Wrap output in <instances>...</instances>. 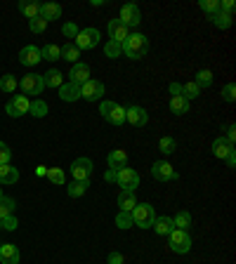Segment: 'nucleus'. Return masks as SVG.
Wrapping results in <instances>:
<instances>
[{"mask_svg":"<svg viewBox=\"0 0 236 264\" xmlns=\"http://www.w3.org/2000/svg\"><path fill=\"white\" fill-rule=\"evenodd\" d=\"M121 52H123L128 59H142L149 52V38L144 33H128L123 43H121Z\"/></svg>","mask_w":236,"mask_h":264,"instance_id":"1","label":"nucleus"},{"mask_svg":"<svg viewBox=\"0 0 236 264\" xmlns=\"http://www.w3.org/2000/svg\"><path fill=\"white\" fill-rule=\"evenodd\" d=\"M130 215H132V224H135V227H139V229L154 227L156 212H154V205H149V203H137Z\"/></svg>","mask_w":236,"mask_h":264,"instance_id":"2","label":"nucleus"},{"mask_svg":"<svg viewBox=\"0 0 236 264\" xmlns=\"http://www.w3.org/2000/svg\"><path fill=\"white\" fill-rule=\"evenodd\" d=\"M71 177H74V182L90 184V179H92V160L85 158V156L76 158L74 165H71Z\"/></svg>","mask_w":236,"mask_h":264,"instance_id":"3","label":"nucleus"},{"mask_svg":"<svg viewBox=\"0 0 236 264\" xmlns=\"http://www.w3.org/2000/svg\"><path fill=\"white\" fill-rule=\"evenodd\" d=\"M19 87H21V94H24V97L31 99V94L36 97V94H40V92L45 90L43 76H40V74H29V76H24V78L19 80Z\"/></svg>","mask_w":236,"mask_h":264,"instance_id":"4","label":"nucleus"},{"mask_svg":"<svg viewBox=\"0 0 236 264\" xmlns=\"http://www.w3.org/2000/svg\"><path fill=\"white\" fill-rule=\"evenodd\" d=\"M168 243H170V250L177 252V255H186L192 250V236H189V231H182V229H175L170 233Z\"/></svg>","mask_w":236,"mask_h":264,"instance_id":"5","label":"nucleus"},{"mask_svg":"<svg viewBox=\"0 0 236 264\" xmlns=\"http://www.w3.org/2000/svg\"><path fill=\"white\" fill-rule=\"evenodd\" d=\"M116 184L121 186L123 191H135L137 186H139V175H137L132 167H121V170L116 172Z\"/></svg>","mask_w":236,"mask_h":264,"instance_id":"6","label":"nucleus"},{"mask_svg":"<svg viewBox=\"0 0 236 264\" xmlns=\"http://www.w3.org/2000/svg\"><path fill=\"white\" fill-rule=\"evenodd\" d=\"M151 177L156 182H173V179H177V170L170 165L168 160H156L151 165Z\"/></svg>","mask_w":236,"mask_h":264,"instance_id":"7","label":"nucleus"},{"mask_svg":"<svg viewBox=\"0 0 236 264\" xmlns=\"http://www.w3.org/2000/svg\"><path fill=\"white\" fill-rule=\"evenodd\" d=\"M121 24L128 26V29H135V26L142 24V12H139V7L135 3H128V5L121 7Z\"/></svg>","mask_w":236,"mask_h":264,"instance_id":"8","label":"nucleus"},{"mask_svg":"<svg viewBox=\"0 0 236 264\" xmlns=\"http://www.w3.org/2000/svg\"><path fill=\"white\" fill-rule=\"evenodd\" d=\"M76 47L78 50H92L100 45V31L97 29H81L76 36Z\"/></svg>","mask_w":236,"mask_h":264,"instance_id":"9","label":"nucleus"},{"mask_svg":"<svg viewBox=\"0 0 236 264\" xmlns=\"http://www.w3.org/2000/svg\"><path fill=\"white\" fill-rule=\"evenodd\" d=\"M29 109H31V99L24 97V94H14V99H10L5 106V111L10 113L12 118H21L29 113Z\"/></svg>","mask_w":236,"mask_h":264,"instance_id":"10","label":"nucleus"},{"mask_svg":"<svg viewBox=\"0 0 236 264\" xmlns=\"http://www.w3.org/2000/svg\"><path fill=\"white\" fill-rule=\"evenodd\" d=\"M125 123H130L132 128H144V125L149 123V113H147L144 106L132 104L125 109Z\"/></svg>","mask_w":236,"mask_h":264,"instance_id":"11","label":"nucleus"},{"mask_svg":"<svg viewBox=\"0 0 236 264\" xmlns=\"http://www.w3.org/2000/svg\"><path fill=\"white\" fill-rule=\"evenodd\" d=\"M102 94H104V83H100V80L90 78L81 85V97L87 102H97V99H102Z\"/></svg>","mask_w":236,"mask_h":264,"instance_id":"12","label":"nucleus"},{"mask_svg":"<svg viewBox=\"0 0 236 264\" xmlns=\"http://www.w3.org/2000/svg\"><path fill=\"white\" fill-rule=\"evenodd\" d=\"M43 62V57H40V47H36V45H26V47H21V52H19V64L21 66H38V64Z\"/></svg>","mask_w":236,"mask_h":264,"instance_id":"13","label":"nucleus"},{"mask_svg":"<svg viewBox=\"0 0 236 264\" xmlns=\"http://www.w3.org/2000/svg\"><path fill=\"white\" fill-rule=\"evenodd\" d=\"M19 259H21V255H19L17 246H12V243L0 246V264H19Z\"/></svg>","mask_w":236,"mask_h":264,"instance_id":"14","label":"nucleus"},{"mask_svg":"<svg viewBox=\"0 0 236 264\" xmlns=\"http://www.w3.org/2000/svg\"><path fill=\"white\" fill-rule=\"evenodd\" d=\"M125 38H128V26L121 24V19H111V21H109V40L123 43Z\"/></svg>","mask_w":236,"mask_h":264,"instance_id":"15","label":"nucleus"},{"mask_svg":"<svg viewBox=\"0 0 236 264\" xmlns=\"http://www.w3.org/2000/svg\"><path fill=\"white\" fill-rule=\"evenodd\" d=\"M106 163H109V170H121V167L128 165V151H123V149H116V151H109V158H106Z\"/></svg>","mask_w":236,"mask_h":264,"instance_id":"16","label":"nucleus"},{"mask_svg":"<svg viewBox=\"0 0 236 264\" xmlns=\"http://www.w3.org/2000/svg\"><path fill=\"white\" fill-rule=\"evenodd\" d=\"M213 154H215V158L227 160L231 154H234V147H231V144L224 139V137H218V139L213 141Z\"/></svg>","mask_w":236,"mask_h":264,"instance_id":"17","label":"nucleus"},{"mask_svg":"<svg viewBox=\"0 0 236 264\" xmlns=\"http://www.w3.org/2000/svg\"><path fill=\"white\" fill-rule=\"evenodd\" d=\"M154 229L158 236H170V233L175 231V222H173V217H168V215H163V217H156L154 220Z\"/></svg>","mask_w":236,"mask_h":264,"instance_id":"18","label":"nucleus"},{"mask_svg":"<svg viewBox=\"0 0 236 264\" xmlns=\"http://www.w3.org/2000/svg\"><path fill=\"white\" fill-rule=\"evenodd\" d=\"M71 83H76V85H83L85 80H90V66L87 64H83V62H78V64H74V68H71Z\"/></svg>","mask_w":236,"mask_h":264,"instance_id":"19","label":"nucleus"},{"mask_svg":"<svg viewBox=\"0 0 236 264\" xmlns=\"http://www.w3.org/2000/svg\"><path fill=\"white\" fill-rule=\"evenodd\" d=\"M59 97L64 99V102H76V99H81V85H76V83H62V87H59Z\"/></svg>","mask_w":236,"mask_h":264,"instance_id":"20","label":"nucleus"},{"mask_svg":"<svg viewBox=\"0 0 236 264\" xmlns=\"http://www.w3.org/2000/svg\"><path fill=\"white\" fill-rule=\"evenodd\" d=\"M59 17H62V5H57V3H45V5H40V19H45L48 24Z\"/></svg>","mask_w":236,"mask_h":264,"instance_id":"21","label":"nucleus"},{"mask_svg":"<svg viewBox=\"0 0 236 264\" xmlns=\"http://www.w3.org/2000/svg\"><path fill=\"white\" fill-rule=\"evenodd\" d=\"M135 205H137L135 191H121L118 194V208H121V212H132Z\"/></svg>","mask_w":236,"mask_h":264,"instance_id":"22","label":"nucleus"},{"mask_svg":"<svg viewBox=\"0 0 236 264\" xmlns=\"http://www.w3.org/2000/svg\"><path fill=\"white\" fill-rule=\"evenodd\" d=\"M19 182V170L14 165H0V184H17Z\"/></svg>","mask_w":236,"mask_h":264,"instance_id":"23","label":"nucleus"},{"mask_svg":"<svg viewBox=\"0 0 236 264\" xmlns=\"http://www.w3.org/2000/svg\"><path fill=\"white\" fill-rule=\"evenodd\" d=\"M170 111L175 116H184V113H189V102L182 94H175V97H170Z\"/></svg>","mask_w":236,"mask_h":264,"instance_id":"24","label":"nucleus"},{"mask_svg":"<svg viewBox=\"0 0 236 264\" xmlns=\"http://www.w3.org/2000/svg\"><path fill=\"white\" fill-rule=\"evenodd\" d=\"M19 12L24 14L26 19L40 17V3H29V0H21V3H19Z\"/></svg>","mask_w":236,"mask_h":264,"instance_id":"25","label":"nucleus"},{"mask_svg":"<svg viewBox=\"0 0 236 264\" xmlns=\"http://www.w3.org/2000/svg\"><path fill=\"white\" fill-rule=\"evenodd\" d=\"M62 71H57V68H50L48 74H43V83H45V87H62V83H64V78H62Z\"/></svg>","mask_w":236,"mask_h":264,"instance_id":"26","label":"nucleus"},{"mask_svg":"<svg viewBox=\"0 0 236 264\" xmlns=\"http://www.w3.org/2000/svg\"><path fill=\"white\" fill-rule=\"evenodd\" d=\"M40 57H43L45 62H57V59L62 57V47H59V45H55V43L45 45V47H40Z\"/></svg>","mask_w":236,"mask_h":264,"instance_id":"27","label":"nucleus"},{"mask_svg":"<svg viewBox=\"0 0 236 264\" xmlns=\"http://www.w3.org/2000/svg\"><path fill=\"white\" fill-rule=\"evenodd\" d=\"M59 59H66L68 64H78V59H81V50L76 47V45L66 43L62 47V57H59Z\"/></svg>","mask_w":236,"mask_h":264,"instance_id":"28","label":"nucleus"},{"mask_svg":"<svg viewBox=\"0 0 236 264\" xmlns=\"http://www.w3.org/2000/svg\"><path fill=\"white\" fill-rule=\"evenodd\" d=\"M104 121H109V123H111V125H116V128H121V125L125 123V109H123V106H121V104H116V106H113V109H111V113H109V116H106Z\"/></svg>","mask_w":236,"mask_h":264,"instance_id":"29","label":"nucleus"},{"mask_svg":"<svg viewBox=\"0 0 236 264\" xmlns=\"http://www.w3.org/2000/svg\"><path fill=\"white\" fill-rule=\"evenodd\" d=\"M175 222V229H182V231H189V227H192V215L186 212V210H180L177 215L173 217Z\"/></svg>","mask_w":236,"mask_h":264,"instance_id":"30","label":"nucleus"},{"mask_svg":"<svg viewBox=\"0 0 236 264\" xmlns=\"http://www.w3.org/2000/svg\"><path fill=\"white\" fill-rule=\"evenodd\" d=\"M182 97H184L186 102H192V99L201 97V87L196 85L194 80H189V83H184V85H182Z\"/></svg>","mask_w":236,"mask_h":264,"instance_id":"31","label":"nucleus"},{"mask_svg":"<svg viewBox=\"0 0 236 264\" xmlns=\"http://www.w3.org/2000/svg\"><path fill=\"white\" fill-rule=\"evenodd\" d=\"M14 208H17V203H14V198H0V220H5V217L14 215Z\"/></svg>","mask_w":236,"mask_h":264,"instance_id":"32","label":"nucleus"},{"mask_svg":"<svg viewBox=\"0 0 236 264\" xmlns=\"http://www.w3.org/2000/svg\"><path fill=\"white\" fill-rule=\"evenodd\" d=\"M196 85L203 90V87H210L213 85V71L210 68H201L199 74H196V80H194Z\"/></svg>","mask_w":236,"mask_h":264,"instance_id":"33","label":"nucleus"},{"mask_svg":"<svg viewBox=\"0 0 236 264\" xmlns=\"http://www.w3.org/2000/svg\"><path fill=\"white\" fill-rule=\"evenodd\" d=\"M45 177L50 179L52 184H66V175H64L62 167H48V175Z\"/></svg>","mask_w":236,"mask_h":264,"instance_id":"34","label":"nucleus"},{"mask_svg":"<svg viewBox=\"0 0 236 264\" xmlns=\"http://www.w3.org/2000/svg\"><path fill=\"white\" fill-rule=\"evenodd\" d=\"M17 87H19V80L14 78L12 74H7L0 78V90H3V92H14Z\"/></svg>","mask_w":236,"mask_h":264,"instance_id":"35","label":"nucleus"},{"mask_svg":"<svg viewBox=\"0 0 236 264\" xmlns=\"http://www.w3.org/2000/svg\"><path fill=\"white\" fill-rule=\"evenodd\" d=\"M199 7H201V10H203V12L205 14H208V17H215V14H218L220 12V0H201V3H199Z\"/></svg>","mask_w":236,"mask_h":264,"instance_id":"36","label":"nucleus"},{"mask_svg":"<svg viewBox=\"0 0 236 264\" xmlns=\"http://www.w3.org/2000/svg\"><path fill=\"white\" fill-rule=\"evenodd\" d=\"M29 113H33L36 118L48 116V104H45L43 99H33V102H31V109H29Z\"/></svg>","mask_w":236,"mask_h":264,"instance_id":"37","label":"nucleus"},{"mask_svg":"<svg viewBox=\"0 0 236 264\" xmlns=\"http://www.w3.org/2000/svg\"><path fill=\"white\" fill-rule=\"evenodd\" d=\"M158 149H161V154L170 156V154H175V149H177V141H175L173 137H161V141H158Z\"/></svg>","mask_w":236,"mask_h":264,"instance_id":"38","label":"nucleus"},{"mask_svg":"<svg viewBox=\"0 0 236 264\" xmlns=\"http://www.w3.org/2000/svg\"><path fill=\"white\" fill-rule=\"evenodd\" d=\"M213 24L218 26V29H229V26L234 24V17H231V14H224V12H218L213 17Z\"/></svg>","mask_w":236,"mask_h":264,"instance_id":"39","label":"nucleus"},{"mask_svg":"<svg viewBox=\"0 0 236 264\" xmlns=\"http://www.w3.org/2000/svg\"><path fill=\"white\" fill-rule=\"evenodd\" d=\"M90 184H83V182H71V184H68V196L71 198H81L83 194H85V189Z\"/></svg>","mask_w":236,"mask_h":264,"instance_id":"40","label":"nucleus"},{"mask_svg":"<svg viewBox=\"0 0 236 264\" xmlns=\"http://www.w3.org/2000/svg\"><path fill=\"white\" fill-rule=\"evenodd\" d=\"M116 227H118V229H130V227H135V224H132V215H130V212H118V215H116Z\"/></svg>","mask_w":236,"mask_h":264,"instance_id":"41","label":"nucleus"},{"mask_svg":"<svg viewBox=\"0 0 236 264\" xmlns=\"http://www.w3.org/2000/svg\"><path fill=\"white\" fill-rule=\"evenodd\" d=\"M104 55L109 57V59H116V57H121L123 52H121V43H113V40H109V43L104 45Z\"/></svg>","mask_w":236,"mask_h":264,"instance_id":"42","label":"nucleus"},{"mask_svg":"<svg viewBox=\"0 0 236 264\" xmlns=\"http://www.w3.org/2000/svg\"><path fill=\"white\" fill-rule=\"evenodd\" d=\"M29 29H31L33 33H45V29H48V21H45V19H40V17L29 19Z\"/></svg>","mask_w":236,"mask_h":264,"instance_id":"43","label":"nucleus"},{"mask_svg":"<svg viewBox=\"0 0 236 264\" xmlns=\"http://www.w3.org/2000/svg\"><path fill=\"white\" fill-rule=\"evenodd\" d=\"M10 160H12V151H10L5 141H0V165H7Z\"/></svg>","mask_w":236,"mask_h":264,"instance_id":"44","label":"nucleus"},{"mask_svg":"<svg viewBox=\"0 0 236 264\" xmlns=\"http://www.w3.org/2000/svg\"><path fill=\"white\" fill-rule=\"evenodd\" d=\"M222 97H224V102H234L236 99V85L234 83H227V85H224Z\"/></svg>","mask_w":236,"mask_h":264,"instance_id":"45","label":"nucleus"},{"mask_svg":"<svg viewBox=\"0 0 236 264\" xmlns=\"http://www.w3.org/2000/svg\"><path fill=\"white\" fill-rule=\"evenodd\" d=\"M78 31H81V29H78L74 21H68V24L62 26V33H64L66 38H76V36H78Z\"/></svg>","mask_w":236,"mask_h":264,"instance_id":"46","label":"nucleus"},{"mask_svg":"<svg viewBox=\"0 0 236 264\" xmlns=\"http://www.w3.org/2000/svg\"><path fill=\"white\" fill-rule=\"evenodd\" d=\"M0 222H3V229H7V231H14V229L19 227V222H17V217L14 215L5 217V220H0Z\"/></svg>","mask_w":236,"mask_h":264,"instance_id":"47","label":"nucleus"},{"mask_svg":"<svg viewBox=\"0 0 236 264\" xmlns=\"http://www.w3.org/2000/svg\"><path fill=\"white\" fill-rule=\"evenodd\" d=\"M220 12L234 17V3H231V0H220Z\"/></svg>","mask_w":236,"mask_h":264,"instance_id":"48","label":"nucleus"},{"mask_svg":"<svg viewBox=\"0 0 236 264\" xmlns=\"http://www.w3.org/2000/svg\"><path fill=\"white\" fill-rule=\"evenodd\" d=\"M113 106H116V102H111V99H109V102H102V104H100V113H102V118L109 116Z\"/></svg>","mask_w":236,"mask_h":264,"instance_id":"49","label":"nucleus"},{"mask_svg":"<svg viewBox=\"0 0 236 264\" xmlns=\"http://www.w3.org/2000/svg\"><path fill=\"white\" fill-rule=\"evenodd\" d=\"M224 139H227L231 147H234V139H236V128H234V123L227 125V130H224Z\"/></svg>","mask_w":236,"mask_h":264,"instance_id":"50","label":"nucleus"},{"mask_svg":"<svg viewBox=\"0 0 236 264\" xmlns=\"http://www.w3.org/2000/svg\"><path fill=\"white\" fill-rule=\"evenodd\" d=\"M109 264H125V257L121 252H109Z\"/></svg>","mask_w":236,"mask_h":264,"instance_id":"51","label":"nucleus"},{"mask_svg":"<svg viewBox=\"0 0 236 264\" xmlns=\"http://www.w3.org/2000/svg\"><path fill=\"white\" fill-rule=\"evenodd\" d=\"M168 90H170V94H173V97H175V94H182V85H180V83H170Z\"/></svg>","mask_w":236,"mask_h":264,"instance_id":"52","label":"nucleus"},{"mask_svg":"<svg viewBox=\"0 0 236 264\" xmlns=\"http://www.w3.org/2000/svg\"><path fill=\"white\" fill-rule=\"evenodd\" d=\"M104 179H106V182H116V170H106L104 172Z\"/></svg>","mask_w":236,"mask_h":264,"instance_id":"53","label":"nucleus"},{"mask_svg":"<svg viewBox=\"0 0 236 264\" xmlns=\"http://www.w3.org/2000/svg\"><path fill=\"white\" fill-rule=\"evenodd\" d=\"M36 175H38V177H45V175H48V167H45V165H38V167H36Z\"/></svg>","mask_w":236,"mask_h":264,"instance_id":"54","label":"nucleus"},{"mask_svg":"<svg viewBox=\"0 0 236 264\" xmlns=\"http://www.w3.org/2000/svg\"><path fill=\"white\" fill-rule=\"evenodd\" d=\"M227 165H229V167H234V165H236V151L229 156V158H227Z\"/></svg>","mask_w":236,"mask_h":264,"instance_id":"55","label":"nucleus"},{"mask_svg":"<svg viewBox=\"0 0 236 264\" xmlns=\"http://www.w3.org/2000/svg\"><path fill=\"white\" fill-rule=\"evenodd\" d=\"M0 198H3V191H0Z\"/></svg>","mask_w":236,"mask_h":264,"instance_id":"56","label":"nucleus"},{"mask_svg":"<svg viewBox=\"0 0 236 264\" xmlns=\"http://www.w3.org/2000/svg\"><path fill=\"white\" fill-rule=\"evenodd\" d=\"M0 229H3V222H0Z\"/></svg>","mask_w":236,"mask_h":264,"instance_id":"57","label":"nucleus"}]
</instances>
